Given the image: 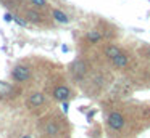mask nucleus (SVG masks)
<instances>
[{"mask_svg": "<svg viewBox=\"0 0 150 138\" xmlns=\"http://www.w3.org/2000/svg\"><path fill=\"white\" fill-rule=\"evenodd\" d=\"M31 77V69L26 66V64H16V66L11 69V79L15 80V82H26V80H29Z\"/></svg>", "mask_w": 150, "mask_h": 138, "instance_id": "f257e3e1", "label": "nucleus"}, {"mask_svg": "<svg viewBox=\"0 0 150 138\" xmlns=\"http://www.w3.org/2000/svg\"><path fill=\"white\" fill-rule=\"evenodd\" d=\"M107 124H108V127L111 128V130H121V128L126 125V119H124V116L121 114V112H118V111H113V112H110L108 114V117H107Z\"/></svg>", "mask_w": 150, "mask_h": 138, "instance_id": "f03ea898", "label": "nucleus"}, {"mask_svg": "<svg viewBox=\"0 0 150 138\" xmlns=\"http://www.w3.org/2000/svg\"><path fill=\"white\" fill-rule=\"evenodd\" d=\"M71 74L74 76V79H78V80L84 79V76L87 74V63H84L82 60L74 61L73 66H71Z\"/></svg>", "mask_w": 150, "mask_h": 138, "instance_id": "7ed1b4c3", "label": "nucleus"}, {"mask_svg": "<svg viewBox=\"0 0 150 138\" xmlns=\"http://www.w3.org/2000/svg\"><path fill=\"white\" fill-rule=\"evenodd\" d=\"M69 96H71V90L66 85H58L53 90V98H55L57 101H66Z\"/></svg>", "mask_w": 150, "mask_h": 138, "instance_id": "20e7f679", "label": "nucleus"}, {"mask_svg": "<svg viewBox=\"0 0 150 138\" xmlns=\"http://www.w3.org/2000/svg\"><path fill=\"white\" fill-rule=\"evenodd\" d=\"M44 103H45V95H44L42 92H34V93H31L29 98H28V104H29L31 108H39Z\"/></svg>", "mask_w": 150, "mask_h": 138, "instance_id": "39448f33", "label": "nucleus"}, {"mask_svg": "<svg viewBox=\"0 0 150 138\" xmlns=\"http://www.w3.org/2000/svg\"><path fill=\"white\" fill-rule=\"evenodd\" d=\"M44 133L49 135V137H55V135L60 133V125L55 120H49L44 127Z\"/></svg>", "mask_w": 150, "mask_h": 138, "instance_id": "423d86ee", "label": "nucleus"}, {"mask_svg": "<svg viewBox=\"0 0 150 138\" xmlns=\"http://www.w3.org/2000/svg\"><path fill=\"white\" fill-rule=\"evenodd\" d=\"M111 64H113L116 69H123V67L127 66V56L123 53V51H121L116 58H113V60H111Z\"/></svg>", "mask_w": 150, "mask_h": 138, "instance_id": "0eeeda50", "label": "nucleus"}, {"mask_svg": "<svg viewBox=\"0 0 150 138\" xmlns=\"http://www.w3.org/2000/svg\"><path fill=\"white\" fill-rule=\"evenodd\" d=\"M120 53H121V50H120V47H116V45H107V47H105V55H107L110 60L116 58Z\"/></svg>", "mask_w": 150, "mask_h": 138, "instance_id": "6e6552de", "label": "nucleus"}, {"mask_svg": "<svg viewBox=\"0 0 150 138\" xmlns=\"http://www.w3.org/2000/svg\"><path fill=\"white\" fill-rule=\"evenodd\" d=\"M52 15H53V18H55V21H58V22H63V24L69 22V18H68V16H66L63 11H62V10H53Z\"/></svg>", "mask_w": 150, "mask_h": 138, "instance_id": "1a4fd4ad", "label": "nucleus"}, {"mask_svg": "<svg viewBox=\"0 0 150 138\" xmlns=\"http://www.w3.org/2000/svg\"><path fill=\"white\" fill-rule=\"evenodd\" d=\"M86 37H87V40L91 42V43H97V42L102 40V34L98 31H89Z\"/></svg>", "mask_w": 150, "mask_h": 138, "instance_id": "9d476101", "label": "nucleus"}, {"mask_svg": "<svg viewBox=\"0 0 150 138\" xmlns=\"http://www.w3.org/2000/svg\"><path fill=\"white\" fill-rule=\"evenodd\" d=\"M26 18L29 19V21H33V22H39L40 21V15L37 11H33V10L26 11Z\"/></svg>", "mask_w": 150, "mask_h": 138, "instance_id": "9b49d317", "label": "nucleus"}, {"mask_svg": "<svg viewBox=\"0 0 150 138\" xmlns=\"http://www.w3.org/2000/svg\"><path fill=\"white\" fill-rule=\"evenodd\" d=\"M11 92V85H8V83L5 82H0V96H4L7 95V93Z\"/></svg>", "mask_w": 150, "mask_h": 138, "instance_id": "f8f14e48", "label": "nucleus"}, {"mask_svg": "<svg viewBox=\"0 0 150 138\" xmlns=\"http://www.w3.org/2000/svg\"><path fill=\"white\" fill-rule=\"evenodd\" d=\"M31 3H33V5H36V6H40V8L47 5L45 0H31Z\"/></svg>", "mask_w": 150, "mask_h": 138, "instance_id": "ddd939ff", "label": "nucleus"}, {"mask_svg": "<svg viewBox=\"0 0 150 138\" xmlns=\"http://www.w3.org/2000/svg\"><path fill=\"white\" fill-rule=\"evenodd\" d=\"M13 21L16 22V24H20V26H26V21H23L20 16H13Z\"/></svg>", "mask_w": 150, "mask_h": 138, "instance_id": "4468645a", "label": "nucleus"}, {"mask_svg": "<svg viewBox=\"0 0 150 138\" xmlns=\"http://www.w3.org/2000/svg\"><path fill=\"white\" fill-rule=\"evenodd\" d=\"M4 18H5V21H8V22H10L11 19H13V16H11L10 13H5V16H4Z\"/></svg>", "mask_w": 150, "mask_h": 138, "instance_id": "2eb2a0df", "label": "nucleus"}, {"mask_svg": "<svg viewBox=\"0 0 150 138\" xmlns=\"http://www.w3.org/2000/svg\"><path fill=\"white\" fill-rule=\"evenodd\" d=\"M20 138H33V135L31 133H23V135H20Z\"/></svg>", "mask_w": 150, "mask_h": 138, "instance_id": "dca6fc26", "label": "nucleus"}, {"mask_svg": "<svg viewBox=\"0 0 150 138\" xmlns=\"http://www.w3.org/2000/svg\"><path fill=\"white\" fill-rule=\"evenodd\" d=\"M63 111H68V103H65V101H63Z\"/></svg>", "mask_w": 150, "mask_h": 138, "instance_id": "f3484780", "label": "nucleus"}, {"mask_svg": "<svg viewBox=\"0 0 150 138\" xmlns=\"http://www.w3.org/2000/svg\"><path fill=\"white\" fill-rule=\"evenodd\" d=\"M147 55H149V56H150V47L147 48Z\"/></svg>", "mask_w": 150, "mask_h": 138, "instance_id": "a211bd4d", "label": "nucleus"}]
</instances>
